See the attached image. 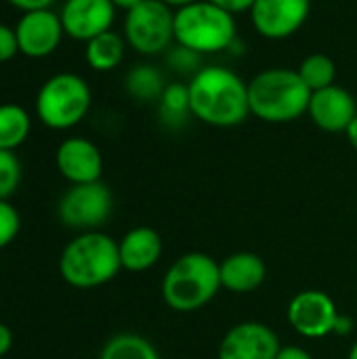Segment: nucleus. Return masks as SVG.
Returning a JSON list of instances; mask_svg holds the SVG:
<instances>
[{"mask_svg": "<svg viewBox=\"0 0 357 359\" xmlns=\"http://www.w3.org/2000/svg\"><path fill=\"white\" fill-rule=\"evenodd\" d=\"M21 183V162L15 151L0 149V200H8Z\"/></svg>", "mask_w": 357, "mask_h": 359, "instance_id": "nucleus-25", "label": "nucleus"}, {"mask_svg": "<svg viewBox=\"0 0 357 359\" xmlns=\"http://www.w3.org/2000/svg\"><path fill=\"white\" fill-rule=\"evenodd\" d=\"M126 46L128 44H126L122 34H118L114 29L103 32V34H99V36H95L93 40L86 42L84 61L95 72H101V74L112 72L124 61Z\"/></svg>", "mask_w": 357, "mask_h": 359, "instance_id": "nucleus-18", "label": "nucleus"}, {"mask_svg": "<svg viewBox=\"0 0 357 359\" xmlns=\"http://www.w3.org/2000/svg\"><path fill=\"white\" fill-rule=\"evenodd\" d=\"M17 55H19V42H17L15 27L0 23V63H6Z\"/></svg>", "mask_w": 357, "mask_h": 359, "instance_id": "nucleus-27", "label": "nucleus"}, {"mask_svg": "<svg viewBox=\"0 0 357 359\" xmlns=\"http://www.w3.org/2000/svg\"><path fill=\"white\" fill-rule=\"evenodd\" d=\"M297 72H299L301 80L307 84V88H309L311 93L337 84V63H335L328 55H324V53L307 55V57L299 63Z\"/></svg>", "mask_w": 357, "mask_h": 359, "instance_id": "nucleus-23", "label": "nucleus"}, {"mask_svg": "<svg viewBox=\"0 0 357 359\" xmlns=\"http://www.w3.org/2000/svg\"><path fill=\"white\" fill-rule=\"evenodd\" d=\"M215 4H219L221 8L229 11L231 15H240V13H250L255 0H210Z\"/></svg>", "mask_w": 357, "mask_h": 359, "instance_id": "nucleus-29", "label": "nucleus"}, {"mask_svg": "<svg viewBox=\"0 0 357 359\" xmlns=\"http://www.w3.org/2000/svg\"><path fill=\"white\" fill-rule=\"evenodd\" d=\"M238 40L236 15L210 0H198L175 11V42L202 57L223 53Z\"/></svg>", "mask_w": 357, "mask_h": 359, "instance_id": "nucleus-5", "label": "nucleus"}, {"mask_svg": "<svg viewBox=\"0 0 357 359\" xmlns=\"http://www.w3.org/2000/svg\"><path fill=\"white\" fill-rule=\"evenodd\" d=\"M114 2V6L116 8H120V11H124V13H128L130 8H135L137 4H141L143 0H112Z\"/></svg>", "mask_w": 357, "mask_h": 359, "instance_id": "nucleus-32", "label": "nucleus"}, {"mask_svg": "<svg viewBox=\"0 0 357 359\" xmlns=\"http://www.w3.org/2000/svg\"><path fill=\"white\" fill-rule=\"evenodd\" d=\"M221 290L219 263L204 252L179 257L162 278V299L179 313H191L206 307Z\"/></svg>", "mask_w": 357, "mask_h": 359, "instance_id": "nucleus-4", "label": "nucleus"}, {"mask_svg": "<svg viewBox=\"0 0 357 359\" xmlns=\"http://www.w3.org/2000/svg\"><path fill=\"white\" fill-rule=\"evenodd\" d=\"M21 229V217L8 200H0V250L11 246Z\"/></svg>", "mask_w": 357, "mask_h": 359, "instance_id": "nucleus-26", "label": "nucleus"}, {"mask_svg": "<svg viewBox=\"0 0 357 359\" xmlns=\"http://www.w3.org/2000/svg\"><path fill=\"white\" fill-rule=\"evenodd\" d=\"M307 116L324 133H345L357 116L356 97L339 84L316 90L311 93Z\"/></svg>", "mask_w": 357, "mask_h": 359, "instance_id": "nucleus-15", "label": "nucleus"}, {"mask_svg": "<svg viewBox=\"0 0 357 359\" xmlns=\"http://www.w3.org/2000/svg\"><path fill=\"white\" fill-rule=\"evenodd\" d=\"M311 90L297 69L269 67L248 80L250 116L267 124L295 122L307 114Z\"/></svg>", "mask_w": 357, "mask_h": 359, "instance_id": "nucleus-3", "label": "nucleus"}, {"mask_svg": "<svg viewBox=\"0 0 357 359\" xmlns=\"http://www.w3.org/2000/svg\"><path fill=\"white\" fill-rule=\"evenodd\" d=\"M191 118L215 126L234 128L250 116L248 82L225 65H204L187 82Z\"/></svg>", "mask_w": 357, "mask_h": 359, "instance_id": "nucleus-1", "label": "nucleus"}, {"mask_svg": "<svg viewBox=\"0 0 357 359\" xmlns=\"http://www.w3.org/2000/svg\"><path fill=\"white\" fill-rule=\"evenodd\" d=\"M32 133V116L19 103L0 105V149L15 151Z\"/></svg>", "mask_w": 357, "mask_h": 359, "instance_id": "nucleus-20", "label": "nucleus"}, {"mask_svg": "<svg viewBox=\"0 0 357 359\" xmlns=\"http://www.w3.org/2000/svg\"><path fill=\"white\" fill-rule=\"evenodd\" d=\"M93 90L88 82L74 72H59L42 82L36 93V118L50 130H69L90 111Z\"/></svg>", "mask_w": 357, "mask_h": 359, "instance_id": "nucleus-6", "label": "nucleus"}, {"mask_svg": "<svg viewBox=\"0 0 357 359\" xmlns=\"http://www.w3.org/2000/svg\"><path fill=\"white\" fill-rule=\"evenodd\" d=\"M166 6H170L173 11H179V8H183V6H189V4H194V2H198V0H162Z\"/></svg>", "mask_w": 357, "mask_h": 359, "instance_id": "nucleus-34", "label": "nucleus"}, {"mask_svg": "<svg viewBox=\"0 0 357 359\" xmlns=\"http://www.w3.org/2000/svg\"><path fill=\"white\" fill-rule=\"evenodd\" d=\"M288 324L303 339H324L337 332L341 313L330 294L322 290L297 292L286 309Z\"/></svg>", "mask_w": 357, "mask_h": 359, "instance_id": "nucleus-9", "label": "nucleus"}, {"mask_svg": "<svg viewBox=\"0 0 357 359\" xmlns=\"http://www.w3.org/2000/svg\"><path fill=\"white\" fill-rule=\"evenodd\" d=\"M114 212L112 189L103 181L69 185L57 202L59 221L78 233L101 229Z\"/></svg>", "mask_w": 357, "mask_h": 359, "instance_id": "nucleus-8", "label": "nucleus"}, {"mask_svg": "<svg viewBox=\"0 0 357 359\" xmlns=\"http://www.w3.org/2000/svg\"><path fill=\"white\" fill-rule=\"evenodd\" d=\"M122 36L143 57L164 55L175 44V11L162 0H143L124 15Z\"/></svg>", "mask_w": 357, "mask_h": 359, "instance_id": "nucleus-7", "label": "nucleus"}, {"mask_svg": "<svg viewBox=\"0 0 357 359\" xmlns=\"http://www.w3.org/2000/svg\"><path fill=\"white\" fill-rule=\"evenodd\" d=\"M347 359H357V341L351 345V349H349V355Z\"/></svg>", "mask_w": 357, "mask_h": 359, "instance_id": "nucleus-35", "label": "nucleus"}, {"mask_svg": "<svg viewBox=\"0 0 357 359\" xmlns=\"http://www.w3.org/2000/svg\"><path fill=\"white\" fill-rule=\"evenodd\" d=\"M15 34L19 42V53L29 59H44L53 55L65 36L61 17L53 8L23 13L15 25Z\"/></svg>", "mask_w": 357, "mask_h": 359, "instance_id": "nucleus-11", "label": "nucleus"}, {"mask_svg": "<svg viewBox=\"0 0 357 359\" xmlns=\"http://www.w3.org/2000/svg\"><path fill=\"white\" fill-rule=\"evenodd\" d=\"M11 6L19 8L21 13H32V11H42L50 8L57 0H6Z\"/></svg>", "mask_w": 357, "mask_h": 359, "instance_id": "nucleus-28", "label": "nucleus"}, {"mask_svg": "<svg viewBox=\"0 0 357 359\" xmlns=\"http://www.w3.org/2000/svg\"><path fill=\"white\" fill-rule=\"evenodd\" d=\"M120 269L118 242L101 229L74 236L59 257V273L63 282L78 290L99 288L112 282Z\"/></svg>", "mask_w": 357, "mask_h": 359, "instance_id": "nucleus-2", "label": "nucleus"}, {"mask_svg": "<svg viewBox=\"0 0 357 359\" xmlns=\"http://www.w3.org/2000/svg\"><path fill=\"white\" fill-rule=\"evenodd\" d=\"M13 347V332L6 324L0 322V358H4Z\"/></svg>", "mask_w": 357, "mask_h": 359, "instance_id": "nucleus-31", "label": "nucleus"}, {"mask_svg": "<svg viewBox=\"0 0 357 359\" xmlns=\"http://www.w3.org/2000/svg\"><path fill=\"white\" fill-rule=\"evenodd\" d=\"M122 269L141 273L151 269L162 257V238L156 229L139 225L128 229L118 242Z\"/></svg>", "mask_w": 357, "mask_h": 359, "instance_id": "nucleus-16", "label": "nucleus"}, {"mask_svg": "<svg viewBox=\"0 0 357 359\" xmlns=\"http://www.w3.org/2000/svg\"><path fill=\"white\" fill-rule=\"evenodd\" d=\"M166 84L164 72L154 63H137L124 76V90L139 103H158Z\"/></svg>", "mask_w": 357, "mask_h": 359, "instance_id": "nucleus-19", "label": "nucleus"}, {"mask_svg": "<svg viewBox=\"0 0 357 359\" xmlns=\"http://www.w3.org/2000/svg\"><path fill=\"white\" fill-rule=\"evenodd\" d=\"M164 63H166V67L173 72V74H177V76H181V78H194L202 67H204V57L200 55V53H196V50H191V48H185V46H181V44H173L164 55Z\"/></svg>", "mask_w": 357, "mask_h": 359, "instance_id": "nucleus-24", "label": "nucleus"}, {"mask_svg": "<svg viewBox=\"0 0 357 359\" xmlns=\"http://www.w3.org/2000/svg\"><path fill=\"white\" fill-rule=\"evenodd\" d=\"M219 273L221 288L236 294H248L265 282L267 265L255 252H234L219 263Z\"/></svg>", "mask_w": 357, "mask_h": 359, "instance_id": "nucleus-17", "label": "nucleus"}, {"mask_svg": "<svg viewBox=\"0 0 357 359\" xmlns=\"http://www.w3.org/2000/svg\"><path fill=\"white\" fill-rule=\"evenodd\" d=\"M116 11L112 0H65L59 17L65 36L86 44L95 36L112 29Z\"/></svg>", "mask_w": 357, "mask_h": 359, "instance_id": "nucleus-12", "label": "nucleus"}, {"mask_svg": "<svg viewBox=\"0 0 357 359\" xmlns=\"http://www.w3.org/2000/svg\"><path fill=\"white\" fill-rule=\"evenodd\" d=\"M276 359H314V355L303 349V347H297V345H288V347H282L278 358Z\"/></svg>", "mask_w": 357, "mask_h": 359, "instance_id": "nucleus-30", "label": "nucleus"}, {"mask_svg": "<svg viewBox=\"0 0 357 359\" xmlns=\"http://www.w3.org/2000/svg\"><path fill=\"white\" fill-rule=\"evenodd\" d=\"M345 135H347V139H349V145H351V147L357 151V116H356V120L349 124V128L345 130Z\"/></svg>", "mask_w": 357, "mask_h": 359, "instance_id": "nucleus-33", "label": "nucleus"}, {"mask_svg": "<svg viewBox=\"0 0 357 359\" xmlns=\"http://www.w3.org/2000/svg\"><path fill=\"white\" fill-rule=\"evenodd\" d=\"M99 359H160V353L145 337L120 332L103 345Z\"/></svg>", "mask_w": 357, "mask_h": 359, "instance_id": "nucleus-22", "label": "nucleus"}, {"mask_svg": "<svg viewBox=\"0 0 357 359\" xmlns=\"http://www.w3.org/2000/svg\"><path fill=\"white\" fill-rule=\"evenodd\" d=\"M280 349V339L267 324L242 322L225 332L219 359H276Z\"/></svg>", "mask_w": 357, "mask_h": 359, "instance_id": "nucleus-13", "label": "nucleus"}, {"mask_svg": "<svg viewBox=\"0 0 357 359\" xmlns=\"http://www.w3.org/2000/svg\"><path fill=\"white\" fill-rule=\"evenodd\" d=\"M55 166L69 185L95 183L103 175V156L90 139L67 137L55 151Z\"/></svg>", "mask_w": 357, "mask_h": 359, "instance_id": "nucleus-14", "label": "nucleus"}, {"mask_svg": "<svg viewBox=\"0 0 357 359\" xmlns=\"http://www.w3.org/2000/svg\"><path fill=\"white\" fill-rule=\"evenodd\" d=\"M160 122L168 128H181L189 118V90L187 82H168L162 97L158 99Z\"/></svg>", "mask_w": 357, "mask_h": 359, "instance_id": "nucleus-21", "label": "nucleus"}, {"mask_svg": "<svg viewBox=\"0 0 357 359\" xmlns=\"http://www.w3.org/2000/svg\"><path fill=\"white\" fill-rule=\"evenodd\" d=\"M309 13L311 0H255L250 21L259 36L286 40L307 23Z\"/></svg>", "mask_w": 357, "mask_h": 359, "instance_id": "nucleus-10", "label": "nucleus"}]
</instances>
